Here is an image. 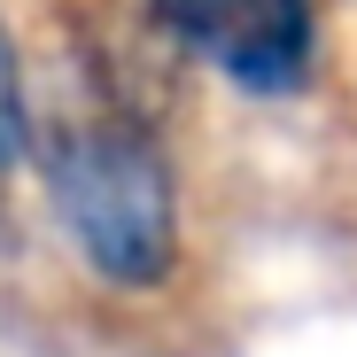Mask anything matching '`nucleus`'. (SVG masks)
Returning <instances> with one entry per match:
<instances>
[{"label": "nucleus", "mask_w": 357, "mask_h": 357, "mask_svg": "<svg viewBox=\"0 0 357 357\" xmlns=\"http://www.w3.org/2000/svg\"><path fill=\"white\" fill-rule=\"evenodd\" d=\"M31 155H39L47 210L93 280L148 295L178 272V241H187L178 233V171L140 116L93 101L78 116L39 125Z\"/></svg>", "instance_id": "obj_1"}, {"label": "nucleus", "mask_w": 357, "mask_h": 357, "mask_svg": "<svg viewBox=\"0 0 357 357\" xmlns=\"http://www.w3.org/2000/svg\"><path fill=\"white\" fill-rule=\"evenodd\" d=\"M148 16L257 101L303 93L319 70V0H148Z\"/></svg>", "instance_id": "obj_2"}, {"label": "nucleus", "mask_w": 357, "mask_h": 357, "mask_svg": "<svg viewBox=\"0 0 357 357\" xmlns=\"http://www.w3.org/2000/svg\"><path fill=\"white\" fill-rule=\"evenodd\" d=\"M31 140H39V125H31V101H24V47L0 24V178L31 155Z\"/></svg>", "instance_id": "obj_3"}]
</instances>
